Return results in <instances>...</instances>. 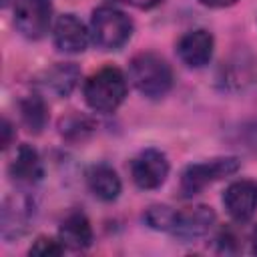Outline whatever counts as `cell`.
Listing matches in <instances>:
<instances>
[{
    "instance_id": "obj_10",
    "label": "cell",
    "mask_w": 257,
    "mask_h": 257,
    "mask_svg": "<svg viewBox=\"0 0 257 257\" xmlns=\"http://www.w3.org/2000/svg\"><path fill=\"white\" fill-rule=\"evenodd\" d=\"M52 42H54L58 52L80 54L88 46V30L74 14H62L54 22Z\"/></svg>"
},
{
    "instance_id": "obj_19",
    "label": "cell",
    "mask_w": 257,
    "mask_h": 257,
    "mask_svg": "<svg viewBox=\"0 0 257 257\" xmlns=\"http://www.w3.org/2000/svg\"><path fill=\"white\" fill-rule=\"evenodd\" d=\"M28 253H30V255H40V257H54V255L64 253V245L60 243V239L56 241V239H52V237L40 235V237L32 243V247H30Z\"/></svg>"
},
{
    "instance_id": "obj_21",
    "label": "cell",
    "mask_w": 257,
    "mask_h": 257,
    "mask_svg": "<svg viewBox=\"0 0 257 257\" xmlns=\"http://www.w3.org/2000/svg\"><path fill=\"white\" fill-rule=\"evenodd\" d=\"M199 2L209 8H227V6H233L237 0H199Z\"/></svg>"
},
{
    "instance_id": "obj_2",
    "label": "cell",
    "mask_w": 257,
    "mask_h": 257,
    "mask_svg": "<svg viewBox=\"0 0 257 257\" xmlns=\"http://www.w3.org/2000/svg\"><path fill=\"white\" fill-rule=\"evenodd\" d=\"M82 94L92 110L114 112L126 96V78L120 68L104 66L86 78Z\"/></svg>"
},
{
    "instance_id": "obj_15",
    "label": "cell",
    "mask_w": 257,
    "mask_h": 257,
    "mask_svg": "<svg viewBox=\"0 0 257 257\" xmlns=\"http://www.w3.org/2000/svg\"><path fill=\"white\" fill-rule=\"evenodd\" d=\"M86 185H88L90 193L96 199L104 201V203L114 201L120 195V189H122L116 171L112 167L104 165V163L94 165V167L88 169V173H86Z\"/></svg>"
},
{
    "instance_id": "obj_23",
    "label": "cell",
    "mask_w": 257,
    "mask_h": 257,
    "mask_svg": "<svg viewBox=\"0 0 257 257\" xmlns=\"http://www.w3.org/2000/svg\"><path fill=\"white\" fill-rule=\"evenodd\" d=\"M0 4H2V8H6V6H8V4H10V0H2V2H0Z\"/></svg>"
},
{
    "instance_id": "obj_11",
    "label": "cell",
    "mask_w": 257,
    "mask_h": 257,
    "mask_svg": "<svg viewBox=\"0 0 257 257\" xmlns=\"http://www.w3.org/2000/svg\"><path fill=\"white\" fill-rule=\"evenodd\" d=\"M213 48H215V40L211 32L201 28L183 34L177 42V54L183 60V64H187L189 68H203L205 64H209L213 56Z\"/></svg>"
},
{
    "instance_id": "obj_7",
    "label": "cell",
    "mask_w": 257,
    "mask_h": 257,
    "mask_svg": "<svg viewBox=\"0 0 257 257\" xmlns=\"http://www.w3.org/2000/svg\"><path fill=\"white\" fill-rule=\"evenodd\" d=\"M32 221H34V203L30 197L18 193L4 199L0 227H2V237L6 241L22 237L30 229Z\"/></svg>"
},
{
    "instance_id": "obj_22",
    "label": "cell",
    "mask_w": 257,
    "mask_h": 257,
    "mask_svg": "<svg viewBox=\"0 0 257 257\" xmlns=\"http://www.w3.org/2000/svg\"><path fill=\"white\" fill-rule=\"evenodd\" d=\"M251 251L257 255V225H255L253 231H251Z\"/></svg>"
},
{
    "instance_id": "obj_13",
    "label": "cell",
    "mask_w": 257,
    "mask_h": 257,
    "mask_svg": "<svg viewBox=\"0 0 257 257\" xmlns=\"http://www.w3.org/2000/svg\"><path fill=\"white\" fill-rule=\"evenodd\" d=\"M8 175L20 187H30V185L38 183L44 175L38 151L30 145H20V149L16 151V155L8 167Z\"/></svg>"
},
{
    "instance_id": "obj_12",
    "label": "cell",
    "mask_w": 257,
    "mask_h": 257,
    "mask_svg": "<svg viewBox=\"0 0 257 257\" xmlns=\"http://www.w3.org/2000/svg\"><path fill=\"white\" fill-rule=\"evenodd\" d=\"M78 78H80V70L74 62H56L36 78V84L44 92L64 98L74 90V86L78 84Z\"/></svg>"
},
{
    "instance_id": "obj_1",
    "label": "cell",
    "mask_w": 257,
    "mask_h": 257,
    "mask_svg": "<svg viewBox=\"0 0 257 257\" xmlns=\"http://www.w3.org/2000/svg\"><path fill=\"white\" fill-rule=\"evenodd\" d=\"M128 78L133 86L147 98H161L173 86V70L157 52H139L128 62Z\"/></svg>"
},
{
    "instance_id": "obj_3",
    "label": "cell",
    "mask_w": 257,
    "mask_h": 257,
    "mask_svg": "<svg viewBox=\"0 0 257 257\" xmlns=\"http://www.w3.org/2000/svg\"><path fill=\"white\" fill-rule=\"evenodd\" d=\"M131 16L114 6H98L90 18V36L100 50H120L133 36Z\"/></svg>"
},
{
    "instance_id": "obj_14",
    "label": "cell",
    "mask_w": 257,
    "mask_h": 257,
    "mask_svg": "<svg viewBox=\"0 0 257 257\" xmlns=\"http://www.w3.org/2000/svg\"><path fill=\"white\" fill-rule=\"evenodd\" d=\"M58 239L64 249L82 251L92 245V227L84 213L74 211L70 213L58 227Z\"/></svg>"
},
{
    "instance_id": "obj_20",
    "label": "cell",
    "mask_w": 257,
    "mask_h": 257,
    "mask_svg": "<svg viewBox=\"0 0 257 257\" xmlns=\"http://www.w3.org/2000/svg\"><path fill=\"white\" fill-rule=\"evenodd\" d=\"M12 139H14V126L12 122L4 116L2 118V149H8L12 145Z\"/></svg>"
},
{
    "instance_id": "obj_5",
    "label": "cell",
    "mask_w": 257,
    "mask_h": 257,
    "mask_svg": "<svg viewBox=\"0 0 257 257\" xmlns=\"http://www.w3.org/2000/svg\"><path fill=\"white\" fill-rule=\"evenodd\" d=\"M52 22V2L50 0H18L14 6V26L28 38H42Z\"/></svg>"
},
{
    "instance_id": "obj_9",
    "label": "cell",
    "mask_w": 257,
    "mask_h": 257,
    "mask_svg": "<svg viewBox=\"0 0 257 257\" xmlns=\"http://www.w3.org/2000/svg\"><path fill=\"white\" fill-rule=\"evenodd\" d=\"M223 205L237 223L249 221L257 211V183L249 179L231 183L223 193Z\"/></svg>"
},
{
    "instance_id": "obj_16",
    "label": "cell",
    "mask_w": 257,
    "mask_h": 257,
    "mask_svg": "<svg viewBox=\"0 0 257 257\" xmlns=\"http://www.w3.org/2000/svg\"><path fill=\"white\" fill-rule=\"evenodd\" d=\"M18 108H20V120L24 128L32 135H40L48 122V106L44 98L38 94H30L20 100Z\"/></svg>"
},
{
    "instance_id": "obj_18",
    "label": "cell",
    "mask_w": 257,
    "mask_h": 257,
    "mask_svg": "<svg viewBox=\"0 0 257 257\" xmlns=\"http://www.w3.org/2000/svg\"><path fill=\"white\" fill-rule=\"evenodd\" d=\"M175 213H177V211H173V209L167 207V205H151V207L145 211L143 219H145V223H147L151 229H157V231H171L173 221H175Z\"/></svg>"
},
{
    "instance_id": "obj_8",
    "label": "cell",
    "mask_w": 257,
    "mask_h": 257,
    "mask_svg": "<svg viewBox=\"0 0 257 257\" xmlns=\"http://www.w3.org/2000/svg\"><path fill=\"white\" fill-rule=\"evenodd\" d=\"M215 221H217V215L209 205H195L175 213L171 233L181 241H195L207 235L215 225Z\"/></svg>"
},
{
    "instance_id": "obj_4",
    "label": "cell",
    "mask_w": 257,
    "mask_h": 257,
    "mask_svg": "<svg viewBox=\"0 0 257 257\" xmlns=\"http://www.w3.org/2000/svg\"><path fill=\"white\" fill-rule=\"evenodd\" d=\"M239 167H241V161L237 157H219V159H211L203 163H193L181 173V183H179L181 195L195 197L209 185L229 175H235Z\"/></svg>"
},
{
    "instance_id": "obj_17",
    "label": "cell",
    "mask_w": 257,
    "mask_h": 257,
    "mask_svg": "<svg viewBox=\"0 0 257 257\" xmlns=\"http://www.w3.org/2000/svg\"><path fill=\"white\" fill-rule=\"evenodd\" d=\"M58 131H60L62 139H66L70 143H78V141L88 139L94 133V122L84 114L72 112V114H66L60 118Z\"/></svg>"
},
{
    "instance_id": "obj_6",
    "label": "cell",
    "mask_w": 257,
    "mask_h": 257,
    "mask_svg": "<svg viewBox=\"0 0 257 257\" xmlns=\"http://www.w3.org/2000/svg\"><path fill=\"white\" fill-rule=\"evenodd\" d=\"M131 177L139 189H159L169 177V161L159 149L141 151L131 163Z\"/></svg>"
}]
</instances>
